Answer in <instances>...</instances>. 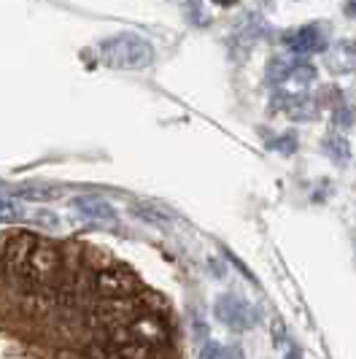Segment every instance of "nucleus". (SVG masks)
I'll return each instance as SVG.
<instances>
[{
    "instance_id": "f257e3e1",
    "label": "nucleus",
    "mask_w": 356,
    "mask_h": 359,
    "mask_svg": "<svg viewBox=\"0 0 356 359\" xmlns=\"http://www.w3.org/2000/svg\"><path fill=\"white\" fill-rule=\"evenodd\" d=\"M97 52L100 62L116 71H146L154 62V46L138 33H116L103 38Z\"/></svg>"
},
{
    "instance_id": "f03ea898",
    "label": "nucleus",
    "mask_w": 356,
    "mask_h": 359,
    "mask_svg": "<svg viewBox=\"0 0 356 359\" xmlns=\"http://www.w3.org/2000/svg\"><path fill=\"white\" fill-rule=\"evenodd\" d=\"M62 268H65V254L62 249L49 241V238H41L36 246V252L30 257L25 276L19 281V287L27 289V292H38V289H46L54 278H62Z\"/></svg>"
},
{
    "instance_id": "7ed1b4c3",
    "label": "nucleus",
    "mask_w": 356,
    "mask_h": 359,
    "mask_svg": "<svg viewBox=\"0 0 356 359\" xmlns=\"http://www.w3.org/2000/svg\"><path fill=\"white\" fill-rule=\"evenodd\" d=\"M141 313H146L143 297H114V300H95L89 308V324L97 330H119L132 324Z\"/></svg>"
},
{
    "instance_id": "20e7f679",
    "label": "nucleus",
    "mask_w": 356,
    "mask_h": 359,
    "mask_svg": "<svg viewBox=\"0 0 356 359\" xmlns=\"http://www.w3.org/2000/svg\"><path fill=\"white\" fill-rule=\"evenodd\" d=\"M38 238L36 233L30 230H14L3 241V265H6V276L19 287L22 276H25V268L30 262V257L36 252Z\"/></svg>"
},
{
    "instance_id": "39448f33",
    "label": "nucleus",
    "mask_w": 356,
    "mask_h": 359,
    "mask_svg": "<svg viewBox=\"0 0 356 359\" xmlns=\"http://www.w3.org/2000/svg\"><path fill=\"white\" fill-rule=\"evenodd\" d=\"M141 289V281L132 270L114 265L100 273H95L92 278V294H97V300H114V297H135V292Z\"/></svg>"
},
{
    "instance_id": "423d86ee",
    "label": "nucleus",
    "mask_w": 356,
    "mask_h": 359,
    "mask_svg": "<svg viewBox=\"0 0 356 359\" xmlns=\"http://www.w3.org/2000/svg\"><path fill=\"white\" fill-rule=\"evenodd\" d=\"M214 316L235 332H246L251 327H256V319H259L256 308L240 294H221L214 303Z\"/></svg>"
},
{
    "instance_id": "0eeeda50",
    "label": "nucleus",
    "mask_w": 356,
    "mask_h": 359,
    "mask_svg": "<svg viewBox=\"0 0 356 359\" xmlns=\"http://www.w3.org/2000/svg\"><path fill=\"white\" fill-rule=\"evenodd\" d=\"M284 46L289 52L300 54V57H305V54H319L329 49L327 46V38L319 30V25H305V27H297V30L286 33Z\"/></svg>"
},
{
    "instance_id": "6e6552de",
    "label": "nucleus",
    "mask_w": 356,
    "mask_h": 359,
    "mask_svg": "<svg viewBox=\"0 0 356 359\" xmlns=\"http://www.w3.org/2000/svg\"><path fill=\"white\" fill-rule=\"evenodd\" d=\"M71 205L84 216V219H92V222H116V208L106 203L103 198H95V195H81V198H73Z\"/></svg>"
},
{
    "instance_id": "1a4fd4ad",
    "label": "nucleus",
    "mask_w": 356,
    "mask_h": 359,
    "mask_svg": "<svg viewBox=\"0 0 356 359\" xmlns=\"http://www.w3.org/2000/svg\"><path fill=\"white\" fill-rule=\"evenodd\" d=\"M327 68L332 73L356 71V41H338L327 49Z\"/></svg>"
},
{
    "instance_id": "9d476101",
    "label": "nucleus",
    "mask_w": 356,
    "mask_h": 359,
    "mask_svg": "<svg viewBox=\"0 0 356 359\" xmlns=\"http://www.w3.org/2000/svg\"><path fill=\"white\" fill-rule=\"evenodd\" d=\"M25 216H27V211H25V205L17 198L0 195V222L3 224H14V222L25 219Z\"/></svg>"
},
{
    "instance_id": "9b49d317",
    "label": "nucleus",
    "mask_w": 356,
    "mask_h": 359,
    "mask_svg": "<svg viewBox=\"0 0 356 359\" xmlns=\"http://www.w3.org/2000/svg\"><path fill=\"white\" fill-rule=\"evenodd\" d=\"M324 151H327L335 162H340V165H343V162H348V157H351L348 141H345L343 135H335V133L324 138Z\"/></svg>"
},
{
    "instance_id": "f8f14e48",
    "label": "nucleus",
    "mask_w": 356,
    "mask_h": 359,
    "mask_svg": "<svg viewBox=\"0 0 356 359\" xmlns=\"http://www.w3.org/2000/svg\"><path fill=\"white\" fill-rule=\"evenodd\" d=\"M286 81L289 84H297V87H308V84L316 81V68L308 65V62H294L289 76H286Z\"/></svg>"
},
{
    "instance_id": "ddd939ff",
    "label": "nucleus",
    "mask_w": 356,
    "mask_h": 359,
    "mask_svg": "<svg viewBox=\"0 0 356 359\" xmlns=\"http://www.w3.org/2000/svg\"><path fill=\"white\" fill-rule=\"evenodd\" d=\"M17 198L22 200H57L60 189L57 187H22L17 189Z\"/></svg>"
},
{
    "instance_id": "4468645a",
    "label": "nucleus",
    "mask_w": 356,
    "mask_h": 359,
    "mask_svg": "<svg viewBox=\"0 0 356 359\" xmlns=\"http://www.w3.org/2000/svg\"><path fill=\"white\" fill-rule=\"evenodd\" d=\"M356 122V111L348 103H338V108H335V127H351Z\"/></svg>"
},
{
    "instance_id": "2eb2a0df",
    "label": "nucleus",
    "mask_w": 356,
    "mask_h": 359,
    "mask_svg": "<svg viewBox=\"0 0 356 359\" xmlns=\"http://www.w3.org/2000/svg\"><path fill=\"white\" fill-rule=\"evenodd\" d=\"M221 343H216V341H208V343H203L200 346V357L197 359H219L221 357Z\"/></svg>"
},
{
    "instance_id": "dca6fc26",
    "label": "nucleus",
    "mask_w": 356,
    "mask_h": 359,
    "mask_svg": "<svg viewBox=\"0 0 356 359\" xmlns=\"http://www.w3.org/2000/svg\"><path fill=\"white\" fill-rule=\"evenodd\" d=\"M30 216V214H27ZM36 224H41V227H46V230H54L57 227V216L52 214V211H36V214L30 216Z\"/></svg>"
},
{
    "instance_id": "f3484780",
    "label": "nucleus",
    "mask_w": 356,
    "mask_h": 359,
    "mask_svg": "<svg viewBox=\"0 0 356 359\" xmlns=\"http://www.w3.org/2000/svg\"><path fill=\"white\" fill-rule=\"evenodd\" d=\"M275 151H284V154H292V151H294V138H292V135H289V138H281V141H275Z\"/></svg>"
},
{
    "instance_id": "a211bd4d",
    "label": "nucleus",
    "mask_w": 356,
    "mask_h": 359,
    "mask_svg": "<svg viewBox=\"0 0 356 359\" xmlns=\"http://www.w3.org/2000/svg\"><path fill=\"white\" fill-rule=\"evenodd\" d=\"M219 359H243V351H240L238 346H224V348H221V357Z\"/></svg>"
},
{
    "instance_id": "6ab92c4d",
    "label": "nucleus",
    "mask_w": 356,
    "mask_h": 359,
    "mask_svg": "<svg viewBox=\"0 0 356 359\" xmlns=\"http://www.w3.org/2000/svg\"><path fill=\"white\" fill-rule=\"evenodd\" d=\"M3 273H6V265H3V243H0V278H3Z\"/></svg>"
},
{
    "instance_id": "aec40b11",
    "label": "nucleus",
    "mask_w": 356,
    "mask_h": 359,
    "mask_svg": "<svg viewBox=\"0 0 356 359\" xmlns=\"http://www.w3.org/2000/svg\"><path fill=\"white\" fill-rule=\"evenodd\" d=\"M343 11H345V14H356V3H348Z\"/></svg>"
}]
</instances>
